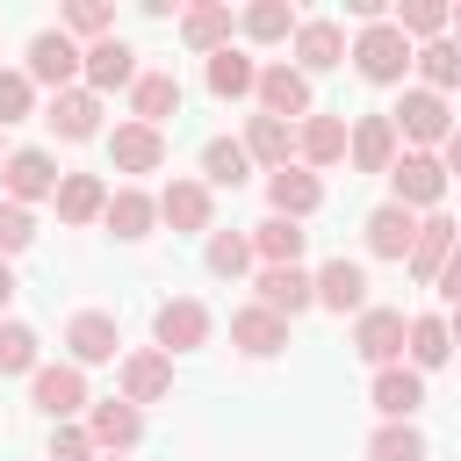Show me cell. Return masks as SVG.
<instances>
[{
  "label": "cell",
  "mask_w": 461,
  "mask_h": 461,
  "mask_svg": "<svg viewBox=\"0 0 461 461\" xmlns=\"http://www.w3.org/2000/svg\"><path fill=\"white\" fill-rule=\"evenodd\" d=\"M346 58H353V72H360L367 86H403V72H418V43L396 29V14H389V22H367Z\"/></svg>",
  "instance_id": "1"
},
{
  "label": "cell",
  "mask_w": 461,
  "mask_h": 461,
  "mask_svg": "<svg viewBox=\"0 0 461 461\" xmlns=\"http://www.w3.org/2000/svg\"><path fill=\"white\" fill-rule=\"evenodd\" d=\"M389 122H396L403 151H439V144L454 137V108H447V94H432V86H403V101L389 108Z\"/></svg>",
  "instance_id": "2"
},
{
  "label": "cell",
  "mask_w": 461,
  "mask_h": 461,
  "mask_svg": "<svg viewBox=\"0 0 461 461\" xmlns=\"http://www.w3.org/2000/svg\"><path fill=\"white\" fill-rule=\"evenodd\" d=\"M389 202L411 209V216H432V209L447 202V166H439V151H403V158L389 166Z\"/></svg>",
  "instance_id": "3"
},
{
  "label": "cell",
  "mask_w": 461,
  "mask_h": 461,
  "mask_svg": "<svg viewBox=\"0 0 461 461\" xmlns=\"http://www.w3.org/2000/svg\"><path fill=\"white\" fill-rule=\"evenodd\" d=\"M403 346H411V317L403 310H382V303H367L360 317H353V353L382 375V367H403Z\"/></svg>",
  "instance_id": "4"
},
{
  "label": "cell",
  "mask_w": 461,
  "mask_h": 461,
  "mask_svg": "<svg viewBox=\"0 0 461 461\" xmlns=\"http://www.w3.org/2000/svg\"><path fill=\"white\" fill-rule=\"evenodd\" d=\"M36 86H50V94H65V86H79L86 79V50L65 36V29H36L29 36V65H22Z\"/></svg>",
  "instance_id": "5"
},
{
  "label": "cell",
  "mask_w": 461,
  "mask_h": 461,
  "mask_svg": "<svg viewBox=\"0 0 461 461\" xmlns=\"http://www.w3.org/2000/svg\"><path fill=\"white\" fill-rule=\"evenodd\" d=\"M29 403H36L50 425H72L79 411H94V396H86V367H72V360L36 367V375H29Z\"/></svg>",
  "instance_id": "6"
},
{
  "label": "cell",
  "mask_w": 461,
  "mask_h": 461,
  "mask_svg": "<svg viewBox=\"0 0 461 461\" xmlns=\"http://www.w3.org/2000/svg\"><path fill=\"white\" fill-rule=\"evenodd\" d=\"M209 331H216V317H209V303H194V295H173V303H158V317H151V346H158V353H194V346H209Z\"/></svg>",
  "instance_id": "7"
},
{
  "label": "cell",
  "mask_w": 461,
  "mask_h": 461,
  "mask_svg": "<svg viewBox=\"0 0 461 461\" xmlns=\"http://www.w3.org/2000/svg\"><path fill=\"white\" fill-rule=\"evenodd\" d=\"M58 158L50 151H7V166H0V194L7 202H22V209H36V202H58Z\"/></svg>",
  "instance_id": "8"
},
{
  "label": "cell",
  "mask_w": 461,
  "mask_h": 461,
  "mask_svg": "<svg viewBox=\"0 0 461 461\" xmlns=\"http://www.w3.org/2000/svg\"><path fill=\"white\" fill-rule=\"evenodd\" d=\"M158 223H173V230H216V187L209 180H166L158 187Z\"/></svg>",
  "instance_id": "9"
},
{
  "label": "cell",
  "mask_w": 461,
  "mask_h": 461,
  "mask_svg": "<svg viewBox=\"0 0 461 461\" xmlns=\"http://www.w3.org/2000/svg\"><path fill=\"white\" fill-rule=\"evenodd\" d=\"M252 101H259V115H281V122H295V115L310 122V115H317V108H310V79H303L288 58H281V65H259V94H252Z\"/></svg>",
  "instance_id": "10"
},
{
  "label": "cell",
  "mask_w": 461,
  "mask_h": 461,
  "mask_svg": "<svg viewBox=\"0 0 461 461\" xmlns=\"http://www.w3.org/2000/svg\"><path fill=\"white\" fill-rule=\"evenodd\" d=\"M396 158H403L396 122H389V115H360V122H353V144H346V166H353V173H389Z\"/></svg>",
  "instance_id": "11"
},
{
  "label": "cell",
  "mask_w": 461,
  "mask_h": 461,
  "mask_svg": "<svg viewBox=\"0 0 461 461\" xmlns=\"http://www.w3.org/2000/svg\"><path fill=\"white\" fill-rule=\"evenodd\" d=\"M115 382H122V396L144 411V403H158V396L173 389V353H158V346H137V353H122Z\"/></svg>",
  "instance_id": "12"
},
{
  "label": "cell",
  "mask_w": 461,
  "mask_h": 461,
  "mask_svg": "<svg viewBox=\"0 0 461 461\" xmlns=\"http://www.w3.org/2000/svg\"><path fill=\"white\" fill-rule=\"evenodd\" d=\"M346 144H353V122L346 115H310V122H295V166H339L346 158Z\"/></svg>",
  "instance_id": "13"
},
{
  "label": "cell",
  "mask_w": 461,
  "mask_h": 461,
  "mask_svg": "<svg viewBox=\"0 0 461 461\" xmlns=\"http://www.w3.org/2000/svg\"><path fill=\"white\" fill-rule=\"evenodd\" d=\"M108 166L115 173H158L166 166V137L151 122H115L108 130Z\"/></svg>",
  "instance_id": "14"
},
{
  "label": "cell",
  "mask_w": 461,
  "mask_h": 461,
  "mask_svg": "<svg viewBox=\"0 0 461 461\" xmlns=\"http://www.w3.org/2000/svg\"><path fill=\"white\" fill-rule=\"evenodd\" d=\"M230 346H238L245 360H274V353L288 346V317H274L267 303H245V310L230 317Z\"/></svg>",
  "instance_id": "15"
},
{
  "label": "cell",
  "mask_w": 461,
  "mask_h": 461,
  "mask_svg": "<svg viewBox=\"0 0 461 461\" xmlns=\"http://www.w3.org/2000/svg\"><path fill=\"white\" fill-rule=\"evenodd\" d=\"M115 346H122V331H115L108 310H79V317L65 324V353H72V367H101V360H115Z\"/></svg>",
  "instance_id": "16"
},
{
  "label": "cell",
  "mask_w": 461,
  "mask_h": 461,
  "mask_svg": "<svg viewBox=\"0 0 461 461\" xmlns=\"http://www.w3.org/2000/svg\"><path fill=\"white\" fill-rule=\"evenodd\" d=\"M86 432H94V447H101V454H130V447L144 439V411H137L130 396H108V403H94V411H86Z\"/></svg>",
  "instance_id": "17"
},
{
  "label": "cell",
  "mask_w": 461,
  "mask_h": 461,
  "mask_svg": "<svg viewBox=\"0 0 461 461\" xmlns=\"http://www.w3.org/2000/svg\"><path fill=\"white\" fill-rule=\"evenodd\" d=\"M346 29L339 22H324V14H310L303 29H295V72L310 79V72H331V65H346Z\"/></svg>",
  "instance_id": "18"
},
{
  "label": "cell",
  "mask_w": 461,
  "mask_h": 461,
  "mask_svg": "<svg viewBox=\"0 0 461 461\" xmlns=\"http://www.w3.org/2000/svg\"><path fill=\"white\" fill-rule=\"evenodd\" d=\"M65 144H86V137H101V94L94 86H65V94H50V115H43Z\"/></svg>",
  "instance_id": "19"
},
{
  "label": "cell",
  "mask_w": 461,
  "mask_h": 461,
  "mask_svg": "<svg viewBox=\"0 0 461 461\" xmlns=\"http://www.w3.org/2000/svg\"><path fill=\"white\" fill-rule=\"evenodd\" d=\"M267 202H274V216L303 223V216H317V202H324V180H317L310 166H281V173H267Z\"/></svg>",
  "instance_id": "20"
},
{
  "label": "cell",
  "mask_w": 461,
  "mask_h": 461,
  "mask_svg": "<svg viewBox=\"0 0 461 461\" xmlns=\"http://www.w3.org/2000/svg\"><path fill=\"white\" fill-rule=\"evenodd\" d=\"M418 223H425V216H411V209L382 202L360 230H367V252H375V259H396V267H403V259H411V245H418Z\"/></svg>",
  "instance_id": "21"
},
{
  "label": "cell",
  "mask_w": 461,
  "mask_h": 461,
  "mask_svg": "<svg viewBox=\"0 0 461 461\" xmlns=\"http://www.w3.org/2000/svg\"><path fill=\"white\" fill-rule=\"evenodd\" d=\"M144 72H137V50L122 43V36H101V43H86V86L94 94H115V86H137Z\"/></svg>",
  "instance_id": "22"
},
{
  "label": "cell",
  "mask_w": 461,
  "mask_h": 461,
  "mask_svg": "<svg viewBox=\"0 0 461 461\" xmlns=\"http://www.w3.org/2000/svg\"><path fill=\"white\" fill-rule=\"evenodd\" d=\"M454 245H461V223H454V216H439V209H432V216H425V223H418V245H411V259H403V267H411V274H418V281H425V288H432V281H439V267H447V252H454Z\"/></svg>",
  "instance_id": "23"
},
{
  "label": "cell",
  "mask_w": 461,
  "mask_h": 461,
  "mask_svg": "<svg viewBox=\"0 0 461 461\" xmlns=\"http://www.w3.org/2000/svg\"><path fill=\"white\" fill-rule=\"evenodd\" d=\"M259 303L274 317H303L317 303V274H303V267H259Z\"/></svg>",
  "instance_id": "24"
},
{
  "label": "cell",
  "mask_w": 461,
  "mask_h": 461,
  "mask_svg": "<svg viewBox=\"0 0 461 461\" xmlns=\"http://www.w3.org/2000/svg\"><path fill=\"white\" fill-rule=\"evenodd\" d=\"M367 396H375V411H382V425H411V411L425 403V375H418V367H382Z\"/></svg>",
  "instance_id": "25"
},
{
  "label": "cell",
  "mask_w": 461,
  "mask_h": 461,
  "mask_svg": "<svg viewBox=\"0 0 461 461\" xmlns=\"http://www.w3.org/2000/svg\"><path fill=\"white\" fill-rule=\"evenodd\" d=\"M230 29H238V14H230L223 0H202V7H187V14H180V43H187V50H202V58L230 50Z\"/></svg>",
  "instance_id": "26"
},
{
  "label": "cell",
  "mask_w": 461,
  "mask_h": 461,
  "mask_svg": "<svg viewBox=\"0 0 461 461\" xmlns=\"http://www.w3.org/2000/svg\"><path fill=\"white\" fill-rule=\"evenodd\" d=\"M245 151H252V166H267V173L295 166V122H281V115H245Z\"/></svg>",
  "instance_id": "27"
},
{
  "label": "cell",
  "mask_w": 461,
  "mask_h": 461,
  "mask_svg": "<svg viewBox=\"0 0 461 461\" xmlns=\"http://www.w3.org/2000/svg\"><path fill=\"white\" fill-rule=\"evenodd\" d=\"M317 303L339 310V317H346V310L360 317V310H367V274H360V259H324V267H317Z\"/></svg>",
  "instance_id": "28"
},
{
  "label": "cell",
  "mask_w": 461,
  "mask_h": 461,
  "mask_svg": "<svg viewBox=\"0 0 461 461\" xmlns=\"http://www.w3.org/2000/svg\"><path fill=\"white\" fill-rule=\"evenodd\" d=\"M108 194H115V187H108L101 173H65V180H58V216H65V223H94V216H108Z\"/></svg>",
  "instance_id": "29"
},
{
  "label": "cell",
  "mask_w": 461,
  "mask_h": 461,
  "mask_svg": "<svg viewBox=\"0 0 461 461\" xmlns=\"http://www.w3.org/2000/svg\"><path fill=\"white\" fill-rule=\"evenodd\" d=\"M101 223H108L115 238H130V245H137V238H151V223H158V194H144V187H115Z\"/></svg>",
  "instance_id": "30"
},
{
  "label": "cell",
  "mask_w": 461,
  "mask_h": 461,
  "mask_svg": "<svg viewBox=\"0 0 461 461\" xmlns=\"http://www.w3.org/2000/svg\"><path fill=\"white\" fill-rule=\"evenodd\" d=\"M166 115H180V79L173 72H144L137 86H130V122H166Z\"/></svg>",
  "instance_id": "31"
},
{
  "label": "cell",
  "mask_w": 461,
  "mask_h": 461,
  "mask_svg": "<svg viewBox=\"0 0 461 461\" xmlns=\"http://www.w3.org/2000/svg\"><path fill=\"white\" fill-rule=\"evenodd\" d=\"M303 223H288V216H267V223H252V252H259V267H303Z\"/></svg>",
  "instance_id": "32"
},
{
  "label": "cell",
  "mask_w": 461,
  "mask_h": 461,
  "mask_svg": "<svg viewBox=\"0 0 461 461\" xmlns=\"http://www.w3.org/2000/svg\"><path fill=\"white\" fill-rule=\"evenodd\" d=\"M403 360L418 367V375H432V367H447L454 360V331H447V317H411V346H403Z\"/></svg>",
  "instance_id": "33"
},
{
  "label": "cell",
  "mask_w": 461,
  "mask_h": 461,
  "mask_svg": "<svg viewBox=\"0 0 461 461\" xmlns=\"http://www.w3.org/2000/svg\"><path fill=\"white\" fill-rule=\"evenodd\" d=\"M238 29H245L252 43H295V29H303V14H295L288 0H252V7L238 14Z\"/></svg>",
  "instance_id": "34"
},
{
  "label": "cell",
  "mask_w": 461,
  "mask_h": 461,
  "mask_svg": "<svg viewBox=\"0 0 461 461\" xmlns=\"http://www.w3.org/2000/svg\"><path fill=\"white\" fill-rule=\"evenodd\" d=\"M209 94H216V101H245V94H259V65H252L238 43L216 50V58H209Z\"/></svg>",
  "instance_id": "35"
},
{
  "label": "cell",
  "mask_w": 461,
  "mask_h": 461,
  "mask_svg": "<svg viewBox=\"0 0 461 461\" xmlns=\"http://www.w3.org/2000/svg\"><path fill=\"white\" fill-rule=\"evenodd\" d=\"M245 173H252L245 137H209V144H202V180H209V187H245Z\"/></svg>",
  "instance_id": "36"
},
{
  "label": "cell",
  "mask_w": 461,
  "mask_h": 461,
  "mask_svg": "<svg viewBox=\"0 0 461 461\" xmlns=\"http://www.w3.org/2000/svg\"><path fill=\"white\" fill-rule=\"evenodd\" d=\"M202 259H209V274H216V281H238V274H252V267H259V252H252V230H209Z\"/></svg>",
  "instance_id": "37"
},
{
  "label": "cell",
  "mask_w": 461,
  "mask_h": 461,
  "mask_svg": "<svg viewBox=\"0 0 461 461\" xmlns=\"http://www.w3.org/2000/svg\"><path fill=\"white\" fill-rule=\"evenodd\" d=\"M418 86H432V94H454V86H461V43H454V36L418 43Z\"/></svg>",
  "instance_id": "38"
},
{
  "label": "cell",
  "mask_w": 461,
  "mask_h": 461,
  "mask_svg": "<svg viewBox=\"0 0 461 461\" xmlns=\"http://www.w3.org/2000/svg\"><path fill=\"white\" fill-rule=\"evenodd\" d=\"M396 29H403L411 43H439V36L454 29V7H447V0H403V7H396Z\"/></svg>",
  "instance_id": "39"
},
{
  "label": "cell",
  "mask_w": 461,
  "mask_h": 461,
  "mask_svg": "<svg viewBox=\"0 0 461 461\" xmlns=\"http://www.w3.org/2000/svg\"><path fill=\"white\" fill-rule=\"evenodd\" d=\"M36 367H43L36 331H29V324H14V317H0V375H36Z\"/></svg>",
  "instance_id": "40"
},
{
  "label": "cell",
  "mask_w": 461,
  "mask_h": 461,
  "mask_svg": "<svg viewBox=\"0 0 461 461\" xmlns=\"http://www.w3.org/2000/svg\"><path fill=\"white\" fill-rule=\"evenodd\" d=\"M58 29H65L72 43H79V36H86V43H101V36H115V7H108V0H72Z\"/></svg>",
  "instance_id": "41"
},
{
  "label": "cell",
  "mask_w": 461,
  "mask_h": 461,
  "mask_svg": "<svg viewBox=\"0 0 461 461\" xmlns=\"http://www.w3.org/2000/svg\"><path fill=\"white\" fill-rule=\"evenodd\" d=\"M367 461H425V432L418 425H375Z\"/></svg>",
  "instance_id": "42"
},
{
  "label": "cell",
  "mask_w": 461,
  "mask_h": 461,
  "mask_svg": "<svg viewBox=\"0 0 461 461\" xmlns=\"http://www.w3.org/2000/svg\"><path fill=\"white\" fill-rule=\"evenodd\" d=\"M29 245H36V209H22V202L0 194V259H14V252H29Z\"/></svg>",
  "instance_id": "43"
},
{
  "label": "cell",
  "mask_w": 461,
  "mask_h": 461,
  "mask_svg": "<svg viewBox=\"0 0 461 461\" xmlns=\"http://www.w3.org/2000/svg\"><path fill=\"white\" fill-rule=\"evenodd\" d=\"M29 108H36V79L0 65V130H7V122H29Z\"/></svg>",
  "instance_id": "44"
},
{
  "label": "cell",
  "mask_w": 461,
  "mask_h": 461,
  "mask_svg": "<svg viewBox=\"0 0 461 461\" xmlns=\"http://www.w3.org/2000/svg\"><path fill=\"white\" fill-rule=\"evenodd\" d=\"M50 461H101V447H94V432L72 418V425H50Z\"/></svg>",
  "instance_id": "45"
},
{
  "label": "cell",
  "mask_w": 461,
  "mask_h": 461,
  "mask_svg": "<svg viewBox=\"0 0 461 461\" xmlns=\"http://www.w3.org/2000/svg\"><path fill=\"white\" fill-rule=\"evenodd\" d=\"M432 288H439V295H447V303L461 310V245L447 252V267H439V281H432Z\"/></svg>",
  "instance_id": "46"
},
{
  "label": "cell",
  "mask_w": 461,
  "mask_h": 461,
  "mask_svg": "<svg viewBox=\"0 0 461 461\" xmlns=\"http://www.w3.org/2000/svg\"><path fill=\"white\" fill-rule=\"evenodd\" d=\"M439 166H447V180H461V122H454V137L439 144Z\"/></svg>",
  "instance_id": "47"
},
{
  "label": "cell",
  "mask_w": 461,
  "mask_h": 461,
  "mask_svg": "<svg viewBox=\"0 0 461 461\" xmlns=\"http://www.w3.org/2000/svg\"><path fill=\"white\" fill-rule=\"evenodd\" d=\"M7 303H14V267L0 259V310H7Z\"/></svg>",
  "instance_id": "48"
},
{
  "label": "cell",
  "mask_w": 461,
  "mask_h": 461,
  "mask_svg": "<svg viewBox=\"0 0 461 461\" xmlns=\"http://www.w3.org/2000/svg\"><path fill=\"white\" fill-rule=\"evenodd\" d=\"M447 331H454V346H461V310H447Z\"/></svg>",
  "instance_id": "49"
},
{
  "label": "cell",
  "mask_w": 461,
  "mask_h": 461,
  "mask_svg": "<svg viewBox=\"0 0 461 461\" xmlns=\"http://www.w3.org/2000/svg\"><path fill=\"white\" fill-rule=\"evenodd\" d=\"M454 43H461V7H454Z\"/></svg>",
  "instance_id": "50"
},
{
  "label": "cell",
  "mask_w": 461,
  "mask_h": 461,
  "mask_svg": "<svg viewBox=\"0 0 461 461\" xmlns=\"http://www.w3.org/2000/svg\"><path fill=\"white\" fill-rule=\"evenodd\" d=\"M101 461H122V454H101Z\"/></svg>",
  "instance_id": "51"
},
{
  "label": "cell",
  "mask_w": 461,
  "mask_h": 461,
  "mask_svg": "<svg viewBox=\"0 0 461 461\" xmlns=\"http://www.w3.org/2000/svg\"><path fill=\"white\" fill-rule=\"evenodd\" d=\"M0 166H7V151H0Z\"/></svg>",
  "instance_id": "52"
}]
</instances>
